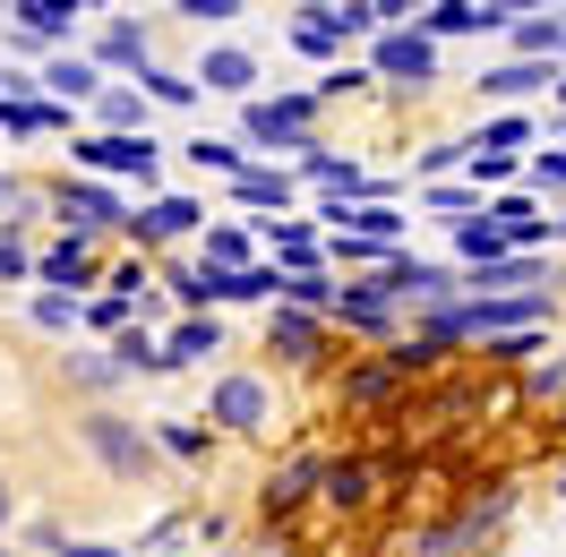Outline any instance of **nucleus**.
Returning a JSON list of instances; mask_svg holds the SVG:
<instances>
[{
    "label": "nucleus",
    "instance_id": "1",
    "mask_svg": "<svg viewBox=\"0 0 566 557\" xmlns=\"http://www.w3.org/2000/svg\"><path fill=\"white\" fill-rule=\"evenodd\" d=\"M506 515H515V488H490V497H472V506H463L447 532H421V557H463L472 540H490Z\"/></svg>",
    "mask_w": 566,
    "mask_h": 557
},
{
    "label": "nucleus",
    "instance_id": "2",
    "mask_svg": "<svg viewBox=\"0 0 566 557\" xmlns=\"http://www.w3.org/2000/svg\"><path fill=\"white\" fill-rule=\"evenodd\" d=\"M77 438H86V446L104 454V463L120 472V481H138V472H146V454H155V446H146V438H138V429H129L120 412H95V420H77Z\"/></svg>",
    "mask_w": 566,
    "mask_h": 557
},
{
    "label": "nucleus",
    "instance_id": "3",
    "mask_svg": "<svg viewBox=\"0 0 566 557\" xmlns=\"http://www.w3.org/2000/svg\"><path fill=\"white\" fill-rule=\"evenodd\" d=\"M378 70H387L395 86H429V77H438V43L412 35V27H387V35H378Z\"/></svg>",
    "mask_w": 566,
    "mask_h": 557
},
{
    "label": "nucleus",
    "instance_id": "4",
    "mask_svg": "<svg viewBox=\"0 0 566 557\" xmlns=\"http://www.w3.org/2000/svg\"><path fill=\"white\" fill-rule=\"evenodd\" d=\"M77 164H95V172H138L146 189H155V138H86V146H70Z\"/></svg>",
    "mask_w": 566,
    "mask_h": 557
},
{
    "label": "nucleus",
    "instance_id": "5",
    "mask_svg": "<svg viewBox=\"0 0 566 557\" xmlns=\"http://www.w3.org/2000/svg\"><path fill=\"white\" fill-rule=\"evenodd\" d=\"M310 112H318V95H283V104H249V138H258V146H301Z\"/></svg>",
    "mask_w": 566,
    "mask_h": 557
},
{
    "label": "nucleus",
    "instance_id": "6",
    "mask_svg": "<svg viewBox=\"0 0 566 557\" xmlns=\"http://www.w3.org/2000/svg\"><path fill=\"white\" fill-rule=\"evenodd\" d=\"M207 420H223V429H266V378H214Z\"/></svg>",
    "mask_w": 566,
    "mask_h": 557
},
{
    "label": "nucleus",
    "instance_id": "7",
    "mask_svg": "<svg viewBox=\"0 0 566 557\" xmlns=\"http://www.w3.org/2000/svg\"><path fill=\"white\" fill-rule=\"evenodd\" d=\"M558 61H497L490 77H481V95H490V104H524V95H541V86H558Z\"/></svg>",
    "mask_w": 566,
    "mask_h": 557
},
{
    "label": "nucleus",
    "instance_id": "8",
    "mask_svg": "<svg viewBox=\"0 0 566 557\" xmlns=\"http://www.w3.org/2000/svg\"><path fill=\"white\" fill-rule=\"evenodd\" d=\"M52 207H61V223H70V232H112V223H120V198H112V189H95V180H70Z\"/></svg>",
    "mask_w": 566,
    "mask_h": 557
},
{
    "label": "nucleus",
    "instance_id": "9",
    "mask_svg": "<svg viewBox=\"0 0 566 557\" xmlns=\"http://www.w3.org/2000/svg\"><path fill=\"white\" fill-rule=\"evenodd\" d=\"M120 232H138V241H180V232H198V207H189V198H155L146 214H120Z\"/></svg>",
    "mask_w": 566,
    "mask_h": 557
},
{
    "label": "nucleus",
    "instance_id": "10",
    "mask_svg": "<svg viewBox=\"0 0 566 557\" xmlns=\"http://www.w3.org/2000/svg\"><path fill=\"white\" fill-rule=\"evenodd\" d=\"M335 317L360 326V335H387V326H395V301L378 292V283H344V292H335Z\"/></svg>",
    "mask_w": 566,
    "mask_h": 557
},
{
    "label": "nucleus",
    "instance_id": "11",
    "mask_svg": "<svg viewBox=\"0 0 566 557\" xmlns=\"http://www.w3.org/2000/svg\"><path fill=\"white\" fill-rule=\"evenodd\" d=\"M249 95V86H258V61H249V52H232V43H223V52H207V61H198V95Z\"/></svg>",
    "mask_w": 566,
    "mask_h": 557
},
{
    "label": "nucleus",
    "instance_id": "12",
    "mask_svg": "<svg viewBox=\"0 0 566 557\" xmlns=\"http://www.w3.org/2000/svg\"><path fill=\"white\" fill-rule=\"evenodd\" d=\"M35 275H43V283H61V292H70V283H95V249H86V232H70V241L52 249Z\"/></svg>",
    "mask_w": 566,
    "mask_h": 557
},
{
    "label": "nucleus",
    "instance_id": "13",
    "mask_svg": "<svg viewBox=\"0 0 566 557\" xmlns=\"http://www.w3.org/2000/svg\"><path fill=\"white\" fill-rule=\"evenodd\" d=\"M207 351H223V326H214V317H180L172 335H164V360H207Z\"/></svg>",
    "mask_w": 566,
    "mask_h": 557
},
{
    "label": "nucleus",
    "instance_id": "14",
    "mask_svg": "<svg viewBox=\"0 0 566 557\" xmlns=\"http://www.w3.org/2000/svg\"><path fill=\"white\" fill-rule=\"evenodd\" d=\"M395 395H403V378H395L387 360H369V369L344 378V403H353V412H378V403H395Z\"/></svg>",
    "mask_w": 566,
    "mask_h": 557
},
{
    "label": "nucleus",
    "instance_id": "15",
    "mask_svg": "<svg viewBox=\"0 0 566 557\" xmlns=\"http://www.w3.org/2000/svg\"><path fill=\"white\" fill-rule=\"evenodd\" d=\"M318 488L326 497H335V506H369V488H378V472H369V463H318Z\"/></svg>",
    "mask_w": 566,
    "mask_h": 557
},
{
    "label": "nucleus",
    "instance_id": "16",
    "mask_svg": "<svg viewBox=\"0 0 566 557\" xmlns=\"http://www.w3.org/2000/svg\"><path fill=\"white\" fill-rule=\"evenodd\" d=\"M266 344H275L283 360H310V351H318V317H301V309H275V317H266Z\"/></svg>",
    "mask_w": 566,
    "mask_h": 557
},
{
    "label": "nucleus",
    "instance_id": "17",
    "mask_svg": "<svg viewBox=\"0 0 566 557\" xmlns=\"http://www.w3.org/2000/svg\"><path fill=\"white\" fill-rule=\"evenodd\" d=\"M310 18H318L335 43L344 35H378V9H369V0H326V9H310Z\"/></svg>",
    "mask_w": 566,
    "mask_h": 557
},
{
    "label": "nucleus",
    "instance_id": "18",
    "mask_svg": "<svg viewBox=\"0 0 566 557\" xmlns=\"http://www.w3.org/2000/svg\"><path fill=\"white\" fill-rule=\"evenodd\" d=\"M472 27H490L472 0H429V9H421V35L429 43H438V35H472Z\"/></svg>",
    "mask_w": 566,
    "mask_h": 557
},
{
    "label": "nucleus",
    "instance_id": "19",
    "mask_svg": "<svg viewBox=\"0 0 566 557\" xmlns=\"http://www.w3.org/2000/svg\"><path fill=\"white\" fill-rule=\"evenodd\" d=\"M310 488H318V463H283L275 481H266V515H292Z\"/></svg>",
    "mask_w": 566,
    "mask_h": 557
},
{
    "label": "nucleus",
    "instance_id": "20",
    "mask_svg": "<svg viewBox=\"0 0 566 557\" xmlns=\"http://www.w3.org/2000/svg\"><path fill=\"white\" fill-rule=\"evenodd\" d=\"M283 266H292V275L318 266V232H310V223H275V275Z\"/></svg>",
    "mask_w": 566,
    "mask_h": 557
},
{
    "label": "nucleus",
    "instance_id": "21",
    "mask_svg": "<svg viewBox=\"0 0 566 557\" xmlns=\"http://www.w3.org/2000/svg\"><path fill=\"white\" fill-rule=\"evenodd\" d=\"M232 198H241V207H292V172H241Z\"/></svg>",
    "mask_w": 566,
    "mask_h": 557
},
{
    "label": "nucleus",
    "instance_id": "22",
    "mask_svg": "<svg viewBox=\"0 0 566 557\" xmlns=\"http://www.w3.org/2000/svg\"><path fill=\"white\" fill-rule=\"evenodd\" d=\"M95 52H104L112 70H155V52H146V35H138V27H112V35L95 43Z\"/></svg>",
    "mask_w": 566,
    "mask_h": 557
},
{
    "label": "nucleus",
    "instance_id": "23",
    "mask_svg": "<svg viewBox=\"0 0 566 557\" xmlns=\"http://www.w3.org/2000/svg\"><path fill=\"white\" fill-rule=\"evenodd\" d=\"M463 258H472V266H490V258H506V232H497L490 214H463Z\"/></svg>",
    "mask_w": 566,
    "mask_h": 557
},
{
    "label": "nucleus",
    "instance_id": "24",
    "mask_svg": "<svg viewBox=\"0 0 566 557\" xmlns=\"http://www.w3.org/2000/svg\"><path fill=\"white\" fill-rule=\"evenodd\" d=\"M283 301H292V309H301V317H310V309H335V283H326L318 266H301V275L283 283Z\"/></svg>",
    "mask_w": 566,
    "mask_h": 557
},
{
    "label": "nucleus",
    "instance_id": "25",
    "mask_svg": "<svg viewBox=\"0 0 566 557\" xmlns=\"http://www.w3.org/2000/svg\"><path fill=\"white\" fill-rule=\"evenodd\" d=\"M104 120H112V138H138L146 95H138V86H112V95H104Z\"/></svg>",
    "mask_w": 566,
    "mask_h": 557
},
{
    "label": "nucleus",
    "instance_id": "26",
    "mask_svg": "<svg viewBox=\"0 0 566 557\" xmlns=\"http://www.w3.org/2000/svg\"><path fill=\"white\" fill-rule=\"evenodd\" d=\"M189 164H198V172H223V180H241V172H249L241 146H223V138H198V146H189Z\"/></svg>",
    "mask_w": 566,
    "mask_h": 557
},
{
    "label": "nucleus",
    "instance_id": "27",
    "mask_svg": "<svg viewBox=\"0 0 566 557\" xmlns=\"http://www.w3.org/2000/svg\"><path fill=\"white\" fill-rule=\"evenodd\" d=\"M524 138H532V120H524V112H497V120H490V129H481L472 146H481V155H506V146H524Z\"/></svg>",
    "mask_w": 566,
    "mask_h": 557
},
{
    "label": "nucleus",
    "instance_id": "28",
    "mask_svg": "<svg viewBox=\"0 0 566 557\" xmlns=\"http://www.w3.org/2000/svg\"><path fill=\"white\" fill-rule=\"evenodd\" d=\"M146 86L138 95H155V104H198V77H172V70H138Z\"/></svg>",
    "mask_w": 566,
    "mask_h": 557
},
{
    "label": "nucleus",
    "instance_id": "29",
    "mask_svg": "<svg viewBox=\"0 0 566 557\" xmlns=\"http://www.w3.org/2000/svg\"><path fill=\"white\" fill-rule=\"evenodd\" d=\"M241 258H249V232L241 223H214L207 232V266H241Z\"/></svg>",
    "mask_w": 566,
    "mask_h": 557
},
{
    "label": "nucleus",
    "instance_id": "30",
    "mask_svg": "<svg viewBox=\"0 0 566 557\" xmlns=\"http://www.w3.org/2000/svg\"><path fill=\"white\" fill-rule=\"evenodd\" d=\"M52 95H95V61H52Z\"/></svg>",
    "mask_w": 566,
    "mask_h": 557
},
{
    "label": "nucleus",
    "instance_id": "31",
    "mask_svg": "<svg viewBox=\"0 0 566 557\" xmlns=\"http://www.w3.org/2000/svg\"><path fill=\"white\" fill-rule=\"evenodd\" d=\"M35 326L70 335V326H77V301H70V292H43V301H35Z\"/></svg>",
    "mask_w": 566,
    "mask_h": 557
},
{
    "label": "nucleus",
    "instance_id": "32",
    "mask_svg": "<svg viewBox=\"0 0 566 557\" xmlns=\"http://www.w3.org/2000/svg\"><path fill=\"white\" fill-rule=\"evenodd\" d=\"M472 155V138H447V146H421V172H447V164H463Z\"/></svg>",
    "mask_w": 566,
    "mask_h": 557
},
{
    "label": "nucleus",
    "instance_id": "33",
    "mask_svg": "<svg viewBox=\"0 0 566 557\" xmlns=\"http://www.w3.org/2000/svg\"><path fill=\"white\" fill-rule=\"evenodd\" d=\"M164 446H172V454H207V429H189V420H172V429H164Z\"/></svg>",
    "mask_w": 566,
    "mask_h": 557
},
{
    "label": "nucleus",
    "instance_id": "34",
    "mask_svg": "<svg viewBox=\"0 0 566 557\" xmlns=\"http://www.w3.org/2000/svg\"><path fill=\"white\" fill-rule=\"evenodd\" d=\"M292 43H301V52H335V35H326L318 18H301V27H292Z\"/></svg>",
    "mask_w": 566,
    "mask_h": 557
},
{
    "label": "nucleus",
    "instance_id": "35",
    "mask_svg": "<svg viewBox=\"0 0 566 557\" xmlns=\"http://www.w3.org/2000/svg\"><path fill=\"white\" fill-rule=\"evenodd\" d=\"M180 18H241V0H180Z\"/></svg>",
    "mask_w": 566,
    "mask_h": 557
},
{
    "label": "nucleus",
    "instance_id": "36",
    "mask_svg": "<svg viewBox=\"0 0 566 557\" xmlns=\"http://www.w3.org/2000/svg\"><path fill=\"white\" fill-rule=\"evenodd\" d=\"M532 180H541V189H566V155H541V164H532Z\"/></svg>",
    "mask_w": 566,
    "mask_h": 557
},
{
    "label": "nucleus",
    "instance_id": "37",
    "mask_svg": "<svg viewBox=\"0 0 566 557\" xmlns=\"http://www.w3.org/2000/svg\"><path fill=\"white\" fill-rule=\"evenodd\" d=\"M378 9V27H395V18H412V9H429V0H369Z\"/></svg>",
    "mask_w": 566,
    "mask_h": 557
},
{
    "label": "nucleus",
    "instance_id": "38",
    "mask_svg": "<svg viewBox=\"0 0 566 557\" xmlns=\"http://www.w3.org/2000/svg\"><path fill=\"white\" fill-rule=\"evenodd\" d=\"M532 386H541V395H558V386H566V351H558V360H549V369H541Z\"/></svg>",
    "mask_w": 566,
    "mask_h": 557
},
{
    "label": "nucleus",
    "instance_id": "39",
    "mask_svg": "<svg viewBox=\"0 0 566 557\" xmlns=\"http://www.w3.org/2000/svg\"><path fill=\"white\" fill-rule=\"evenodd\" d=\"M506 9H532V0H481V18H490V27L506 18Z\"/></svg>",
    "mask_w": 566,
    "mask_h": 557
},
{
    "label": "nucleus",
    "instance_id": "40",
    "mask_svg": "<svg viewBox=\"0 0 566 557\" xmlns=\"http://www.w3.org/2000/svg\"><path fill=\"white\" fill-rule=\"evenodd\" d=\"M61 557H120V549H104V540H77V549H61Z\"/></svg>",
    "mask_w": 566,
    "mask_h": 557
},
{
    "label": "nucleus",
    "instance_id": "41",
    "mask_svg": "<svg viewBox=\"0 0 566 557\" xmlns=\"http://www.w3.org/2000/svg\"><path fill=\"white\" fill-rule=\"evenodd\" d=\"M9 515H18V488H9V481H0V523H9Z\"/></svg>",
    "mask_w": 566,
    "mask_h": 557
},
{
    "label": "nucleus",
    "instance_id": "42",
    "mask_svg": "<svg viewBox=\"0 0 566 557\" xmlns=\"http://www.w3.org/2000/svg\"><path fill=\"white\" fill-rule=\"evenodd\" d=\"M558 120H566V77H558Z\"/></svg>",
    "mask_w": 566,
    "mask_h": 557
},
{
    "label": "nucleus",
    "instance_id": "43",
    "mask_svg": "<svg viewBox=\"0 0 566 557\" xmlns=\"http://www.w3.org/2000/svg\"><path fill=\"white\" fill-rule=\"evenodd\" d=\"M0 207H9V180H0Z\"/></svg>",
    "mask_w": 566,
    "mask_h": 557
},
{
    "label": "nucleus",
    "instance_id": "44",
    "mask_svg": "<svg viewBox=\"0 0 566 557\" xmlns=\"http://www.w3.org/2000/svg\"><path fill=\"white\" fill-rule=\"evenodd\" d=\"M558 52H566V43H558Z\"/></svg>",
    "mask_w": 566,
    "mask_h": 557
},
{
    "label": "nucleus",
    "instance_id": "45",
    "mask_svg": "<svg viewBox=\"0 0 566 557\" xmlns=\"http://www.w3.org/2000/svg\"><path fill=\"white\" fill-rule=\"evenodd\" d=\"M0 557H9V549H0Z\"/></svg>",
    "mask_w": 566,
    "mask_h": 557
}]
</instances>
